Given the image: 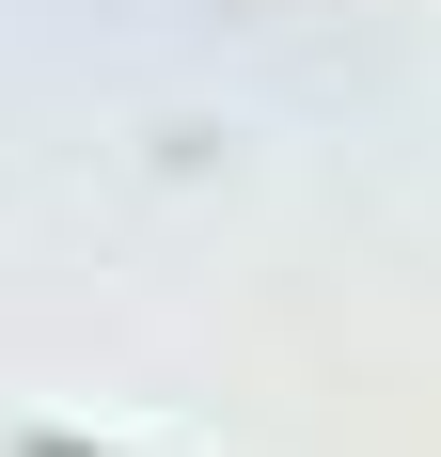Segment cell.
<instances>
[{
  "label": "cell",
  "mask_w": 441,
  "mask_h": 457,
  "mask_svg": "<svg viewBox=\"0 0 441 457\" xmlns=\"http://www.w3.org/2000/svg\"><path fill=\"white\" fill-rule=\"evenodd\" d=\"M16 457H95V442H63V426H32V442H16Z\"/></svg>",
  "instance_id": "obj_1"
}]
</instances>
